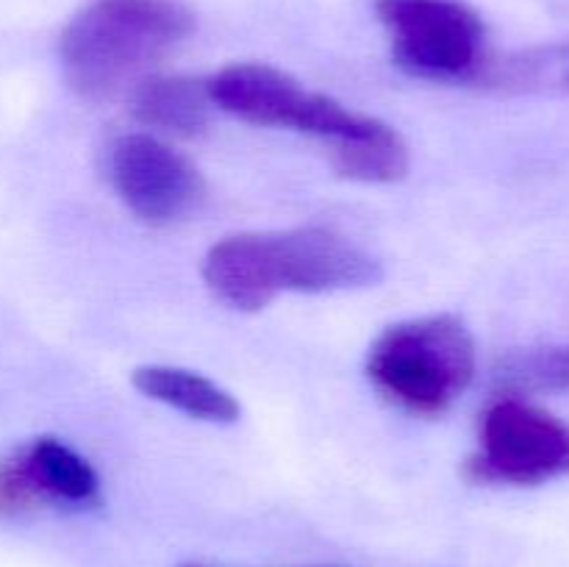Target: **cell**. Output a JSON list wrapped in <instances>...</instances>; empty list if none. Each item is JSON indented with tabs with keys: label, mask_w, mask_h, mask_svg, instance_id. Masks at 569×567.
I'll return each mask as SVG.
<instances>
[{
	"label": "cell",
	"mask_w": 569,
	"mask_h": 567,
	"mask_svg": "<svg viewBox=\"0 0 569 567\" xmlns=\"http://www.w3.org/2000/svg\"><path fill=\"white\" fill-rule=\"evenodd\" d=\"M192 31L194 14L181 0H89L61 31L64 78L81 98H114Z\"/></svg>",
	"instance_id": "obj_1"
},
{
	"label": "cell",
	"mask_w": 569,
	"mask_h": 567,
	"mask_svg": "<svg viewBox=\"0 0 569 567\" xmlns=\"http://www.w3.org/2000/svg\"><path fill=\"white\" fill-rule=\"evenodd\" d=\"M372 387L398 409L439 417L476 376V342L453 315H431L389 326L367 356Z\"/></svg>",
	"instance_id": "obj_2"
},
{
	"label": "cell",
	"mask_w": 569,
	"mask_h": 567,
	"mask_svg": "<svg viewBox=\"0 0 569 567\" xmlns=\"http://www.w3.org/2000/svg\"><path fill=\"white\" fill-rule=\"evenodd\" d=\"M378 20L406 72L431 81H478L487 67V31L461 0H376Z\"/></svg>",
	"instance_id": "obj_3"
},
{
	"label": "cell",
	"mask_w": 569,
	"mask_h": 567,
	"mask_svg": "<svg viewBox=\"0 0 569 567\" xmlns=\"http://www.w3.org/2000/svg\"><path fill=\"white\" fill-rule=\"evenodd\" d=\"M478 484L537 487L569 476V426L520 395L495 400L481 420V445L467 461Z\"/></svg>",
	"instance_id": "obj_4"
},
{
	"label": "cell",
	"mask_w": 569,
	"mask_h": 567,
	"mask_svg": "<svg viewBox=\"0 0 569 567\" xmlns=\"http://www.w3.org/2000/svg\"><path fill=\"white\" fill-rule=\"evenodd\" d=\"M109 176L122 203L148 226H176L203 206L198 167L153 133H126L109 150Z\"/></svg>",
	"instance_id": "obj_5"
},
{
	"label": "cell",
	"mask_w": 569,
	"mask_h": 567,
	"mask_svg": "<svg viewBox=\"0 0 569 567\" xmlns=\"http://www.w3.org/2000/svg\"><path fill=\"white\" fill-rule=\"evenodd\" d=\"M100 500V484L83 456L53 437H39L0 461V511L39 509V506H92Z\"/></svg>",
	"instance_id": "obj_6"
},
{
	"label": "cell",
	"mask_w": 569,
	"mask_h": 567,
	"mask_svg": "<svg viewBox=\"0 0 569 567\" xmlns=\"http://www.w3.org/2000/svg\"><path fill=\"white\" fill-rule=\"evenodd\" d=\"M267 242L281 292H337L370 287L381 278V265L365 248L328 228L267 233Z\"/></svg>",
	"instance_id": "obj_7"
},
{
	"label": "cell",
	"mask_w": 569,
	"mask_h": 567,
	"mask_svg": "<svg viewBox=\"0 0 569 567\" xmlns=\"http://www.w3.org/2000/svg\"><path fill=\"white\" fill-rule=\"evenodd\" d=\"M206 92L214 106L253 126L295 128L300 131L311 92L292 76L270 64H231L222 67Z\"/></svg>",
	"instance_id": "obj_8"
},
{
	"label": "cell",
	"mask_w": 569,
	"mask_h": 567,
	"mask_svg": "<svg viewBox=\"0 0 569 567\" xmlns=\"http://www.w3.org/2000/svg\"><path fill=\"white\" fill-rule=\"evenodd\" d=\"M203 278L211 292L239 311H259L281 289L276 281L267 233H237L206 253Z\"/></svg>",
	"instance_id": "obj_9"
},
{
	"label": "cell",
	"mask_w": 569,
	"mask_h": 567,
	"mask_svg": "<svg viewBox=\"0 0 569 567\" xmlns=\"http://www.w3.org/2000/svg\"><path fill=\"white\" fill-rule=\"evenodd\" d=\"M206 83L183 76H148L131 89V111L144 128L167 137H198L209 122Z\"/></svg>",
	"instance_id": "obj_10"
},
{
	"label": "cell",
	"mask_w": 569,
	"mask_h": 567,
	"mask_svg": "<svg viewBox=\"0 0 569 567\" xmlns=\"http://www.w3.org/2000/svg\"><path fill=\"white\" fill-rule=\"evenodd\" d=\"M339 176L361 183H395L409 172V148L387 122L367 117L356 131L328 142Z\"/></svg>",
	"instance_id": "obj_11"
},
{
	"label": "cell",
	"mask_w": 569,
	"mask_h": 567,
	"mask_svg": "<svg viewBox=\"0 0 569 567\" xmlns=\"http://www.w3.org/2000/svg\"><path fill=\"white\" fill-rule=\"evenodd\" d=\"M133 387L150 400L172 406L194 420L206 422H237L239 404L228 389L214 384L200 372L183 370V367L148 365L137 367L131 376Z\"/></svg>",
	"instance_id": "obj_12"
},
{
	"label": "cell",
	"mask_w": 569,
	"mask_h": 567,
	"mask_svg": "<svg viewBox=\"0 0 569 567\" xmlns=\"http://www.w3.org/2000/svg\"><path fill=\"white\" fill-rule=\"evenodd\" d=\"M478 81L506 92L569 94V42L545 44L503 61H487Z\"/></svg>",
	"instance_id": "obj_13"
},
{
	"label": "cell",
	"mask_w": 569,
	"mask_h": 567,
	"mask_svg": "<svg viewBox=\"0 0 569 567\" xmlns=\"http://www.w3.org/2000/svg\"><path fill=\"white\" fill-rule=\"evenodd\" d=\"M511 392H569V345L515 354L500 367Z\"/></svg>",
	"instance_id": "obj_14"
},
{
	"label": "cell",
	"mask_w": 569,
	"mask_h": 567,
	"mask_svg": "<svg viewBox=\"0 0 569 567\" xmlns=\"http://www.w3.org/2000/svg\"><path fill=\"white\" fill-rule=\"evenodd\" d=\"M183 567H206V565H183Z\"/></svg>",
	"instance_id": "obj_15"
}]
</instances>
